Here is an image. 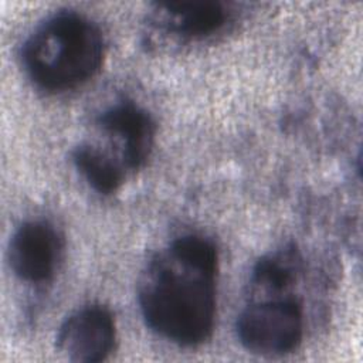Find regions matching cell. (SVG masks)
Returning a JSON list of instances; mask_svg holds the SVG:
<instances>
[{
	"label": "cell",
	"instance_id": "9",
	"mask_svg": "<svg viewBox=\"0 0 363 363\" xmlns=\"http://www.w3.org/2000/svg\"><path fill=\"white\" fill-rule=\"evenodd\" d=\"M72 160L86 182L101 194L115 193L123 183L121 166L91 145L77 146L72 152Z\"/></svg>",
	"mask_w": 363,
	"mask_h": 363
},
{
	"label": "cell",
	"instance_id": "5",
	"mask_svg": "<svg viewBox=\"0 0 363 363\" xmlns=\"http://www.w3.org/2000/svg\"><path fill=\"white\" fill-rule=\"evenodd\" d=\"M62 241L47 221H26L9 244V261L14 274L30 284L50 281L58 267Z\"/></svg>",
	"mask_w": 363,
	"mask_h": 363
},
{
	"label": "cell",
	"instance_id": "7",
	"mask_svg": "<svg viewBox=\"0 0 363 363\" xmlns=\"http://www.w3.org/2000/svg\"><path fill=\"white\" fill-rule=\"evenodd\" d=\"M169 28L186 38H204L220 31L228 21V6L216 0L167 1L160 4Z\"/></svg>",
	"mask_w": 363,
	"mask_h": 363
},
{
	"label": "cell",
	"instance_id": "4",
	"mask_svg": "<svg viewBox=\"0 0 363 363\" xmlns=\"http://www.w3.org/2000/svg\"><path fill=\"white\" fill-rule=\"evenodd\" d=\"M116 328L104 305H88L69 315L57 335V350L71 362L96 363L115 347Z\"/></svg>",
	"mask_w": 363,
	"mask_h": 363
},
{
	"label": "cell",
	"instance_id": "3",
	"mask_svg": "<svg viewBox=\"0 0 363 363\" xmlns=\"http://www.w3.org/2000/svg\"><path fill=\"white\" fill-rule=\"evenodd\" d=\"M237 335L252 353L277 356L295 350L303 336L301 301L286 296L250 305L237 319Z\"/></svg>",
	"mask_w": 363,
	"mask_h": 363
},
{
	"label": "cell",
	"instance_id": "2",
	"mask_svg": "<svg viewBox=\"0 0 363 363\" xmlns=\"http://www.w3.org/2000/svg\"><path fill=\"white\" fill-rule=\"evenodd\" d=\"M105 57L101 28L77 11H60L40 23L21 48L23 67L41 89L61 92L89 81Z\"/></svg>",
	"mask_w": 363,
	"mask_h": 363
},
{
	"label": "cell",
	"instance_id": "8",
	"mask_svg": "<svg viewBox=\"0 0 363 363\" xmlns=\"http://www.w3.org/2000/svg\"><path fill=\"white\" fill-rule=\"evenodd\" d=\"M303 269L299 251L285 245L261 257L252 271V282L268 291H282L294 285Z\"/></svg>",
	"mask_w": 363,
	"mask_h": 363
},
{
	"label": "cell",
	"instance_id": "6",
	"mask_svg": "<svg viewBox=\"0 0 363 363\" xmlns=\"http://www.w3.org/2000/svg\"><path fill=\"white\" fill-rule=\"evenodd\" d=\"M98 125L122 140L123 162L130 170H139L147 162L155 143L156 125L139 105L123 101L105 109Z\"/></svg>",
	"mask_w": 363,
	"mask_h": 363
},
{
	"label": "cell",
	"instance_id": "1",
	"mask_svg": "<svg viewBox=\"0 0 363 363\" xmlns=\"http://www.w3.org/2000/svg\"><path fill=\"white\" fill-rule=\"evenodd\" d=\"M218 252L203 235L187 234L157 252L145 269L139 306L152 330L180 346H197L213 333Z\"/></svg>",
	"mask_w": 363,
	"mask_h": 363
}]
</instances>
